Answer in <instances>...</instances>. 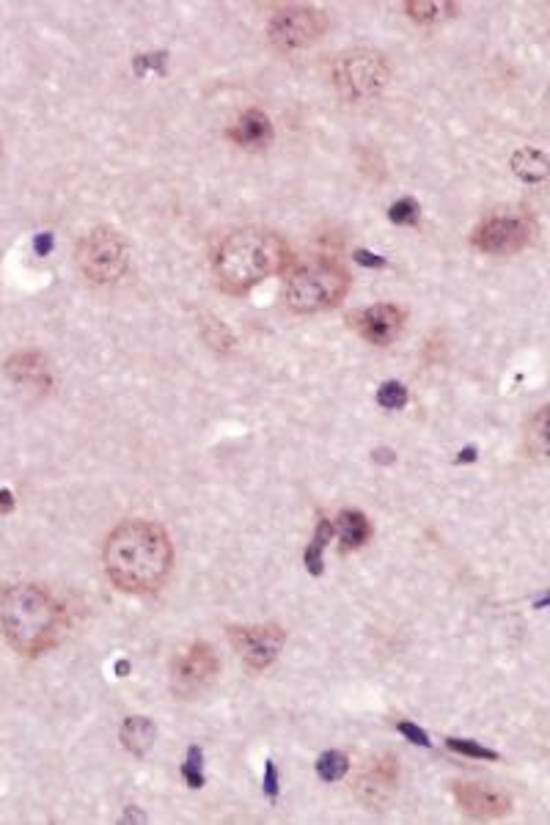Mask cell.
<instances>
[{"instance_id":"obj_1","label":"cell","mask_w":550,"mask_h":825,"mask_svg":"<svg viewBox=\"0 0 550 825\" xmlns=\"http://www.w3.org/2000/svg\"><path fill=\"white\" fill-rule=\"evenodd\" d=\"M110 583L127 594L157 592L174 567V545L165 528L152 520H124L102 548Z\"/></svg>"},{"instance_id":"obj_2","label":"cell","mask_w":550,"mask_h":825,"mask_svg":"<svg viewBox=\"0 0 550 825\" xmlns=\"http://www.w3.org/2000/svg\"><path fill=\"white\" fill-rule=\"evenodd\" d=\"M289 264L286 242L270 229L245 226L223 237L212 256V273L223 292L245 295Z\"/></svg>"},{"instance_id":"obj_3","label":"cell","mask_w":550,"mask_h":825,"mask_svg":"<svg viewBox=\"0 0 550 825\" xmlns=\"http://www.w3.org/2000/svg\"><path fill=\"white\" fill-rule=\"evenodd\" d=\"M0 627L20 655H42L61 630V608L53 594L33 583H17L0 594Z\"/></svg>"},{"instance_id":"obj_4","label":"cell","mask_w":550,"mask_h":825,"mask_svg":"<svg viewBox=\"0 0 550 825\" xmlns=\"http://www.w3.org/2000/svg\"><path fill=\"white\" fill-rule=\"evenodd\" d=\"M350 275L333 259H311L286 275V306L297 314H319L347 297Z\"/></svg>"},{"instance_id":"obj_5","label":"cell","mask_w":550,"mask_h":825,"mask_svg":"<svg viewBox=\"0 0 550 825\" xmlns=\"http://www.w3.org/2000/svg\"><path fill=\"white\" fill-rule=\"evenodd\" d=\"M330 77H333V86L341 97L350 99V102H366V99L383 94L388 77H391V66H388V58L372 47H352V50L336 55Z\"/></svg>"},{"instance_id":"obj_6","label":"cell","mask_w":550,"mask_h":825,"mask_svg":"<svg viewBox=\"0 0 550 825\" xmlns=\"http://www.w3.org/2000/svg\"><path fill=\"white\" fill-rule=\"evenodd\" d=\"M77 267L91 284H116L130 267V245L116 229L97 226L77 245Z\"/></svg>"},{"instance_id":"obj_7","label":"cell","mask_w":550,"mask_h":825,"mask_svg":"<svg viewBox=\"0 0 550 825\" xmlns=\"http://www.w3.org/2000/svg\"><path fill=\"white\" fill-rule=\"evenodd\" d=\"M328 31V14L308 3H281L270 11L267 36L278 50H303Z\"/></svg>"},{"instance_id":"obj_8","label":"cell","mask_w":550,"mask_h":825,"mask_svg":"<svg viewBox=\"0 0 550 825\" xmlns=\"http://www.w3.org/2000/svg\"><path fill=\"white\" fill-rule=\"evenodd\" d=\"M537 226L526 215H490L471 234V245L487 256H512L534 242Z\"/></svg>"},{"instance_id":"obj_9","label":"cell","mask_w":550,"mask_h":825,"mask_svg":"<svg viewBox=\"0 0 550 825\" xmlns=\"http://www.w3.org/2000/svg\"><path fill=\"white\" fill-rule=\"evenodd\" d=\"M218 655L207 641H193L179 649L171 663V688L182 699H193L218 677Z\"/></svg>"},{"instance_id":"obj_10","label":"cell","mask_w":550,"mask_h":825,"mask_svg":"<svg viewBox=\"0 0 550 825\" xmlns=\"http://www.w3.org/2000/svg\"><path fill=\"white\" fill-rule=\"evenodd\" d=\"M229 641L242 663L251 671L270 669L286 644V630L281 625H231Z\"/></svg>"},{"instance_id":"obj_11","label":"cell","mask_w":550,"mask_h":825,"mask_svg":"<svg viewBox=\"0 0 550 825\" xmlns=\"http://www.w3.org/2000/svg\"><path fill=\"white\" fill-rule=\"evenodd\" d=\"M396 784H399V759L394 754H380V757L369 759L366 768L358 773L355 795L366 809L383 812L394 798Z\"/></svg>"},{"instance_id":"obj_12","label":"cell","mask_w":550,"mask_h":825,"mask_svg":"<svg viewBox=\"0 0 550 825\" xmlns=\"http://www.w3.org/2000/svg\"><path fill=\"white\" fill-rule=\"evenodd\" d=\"M347 322L363 341H369L374 347H388L405 330V311L396 303H377V306L352 311Z\"/></svg>"},{"instance_id":"obj_13","label":"cell","mask_w":550,"mask_h":825,"mask_svg":"<svg viewBox=\"0 0 550 825\" xmlns=\"http://www.w3.org/2000/svg\"><path fill=\"white\" fill-rule=\"evenodd\" d=\"M454 798L460 803V809L473 820H498L512 812V798L501 790L484 787V784H454Z\"/></svg>"},{"instance_id":"obj_14","label":"cell","mask_w":550,"mask_h":825,"mask_svg":"<svg viewBox=\"0 0 550 825\" xmlns=\"http://www.w3.org/2000/svg\"><path fill=\"white\" fill-rule=\"evenodd\" d=\"M229 138L242 149H267L273 141V121L262 110H245L229 127Z\"/></svg>"},{"instance_id":"obj_15","label":"cell","mask_w":550,"mask_h":825,"mask_svg":"<svg viewBox=\"0 0 550 825\" xmlns=\"http://www.w3.org/2000/svg\"><path fill=\"white\" fill-rule=\"evenodd\" d=\"M6 374L17 385H28L36 391H47L50 388V363L42 352H17L11 355L6 363Z\"/></svg>"},{"instance_id":"obj_16","label":"cell","mask_w":550,"mask_h":825,"mask_svg":"<svg viewBox=\"0 0 550 825\" xmlns=\"http://www.w3.org/2000/svg\"><path fill=\"white\" fill-rule=\"evenodd\" d=\"M333 526H336V534H339L344 553L363 548L372 539V523H369V517L363 515L361 509H341L339 517L333 520Z\"/></svg>"},{"instance_id":"obj_17","label":"cell","mask_w":550,"mask_h":825,"mask_svg":"<svg viewBox=\"0 0 550 825\" xmlns=\"http://www.w3.org/2000/svg\"><path fill=\"white\" fill-rule=\"evenodd\" d=\"M119 737L121 746L127 748L130 754L143 757V754L154 746V740H157V726H154L152 718H146V715H130V718H124Z\"/></svg>"},{"instance_id":"obj_18","label":"cell","mask_w":550,"mask_h":825,"mask_svg":"<svg viewBox=\"0 0 550 825\" xmlns=\"http://www.w3.org/2000/svg\"><path fill=\"white\" fill-rule=\"evenodd\" d=\"M405 11L413 22L435 25L440 20H449L451 14L457 11V6L449 3V0H407Z\"/></svg>"},{"instance_id":"obj_19","label":"cell","mask_w":550,"mask_h":825,"mask_svg":"<svg viewBox=\"0 0 550 825\" xmlns=\"http://www.w3.org/2000/svg\"><path fill=\"white\" fill-rule=\"evenodd\" d=\"M512 171L526 182H542L548 176V157L539 149H520L512 157Z\"/></svg>"},{"instance_id":"obj_20","label":"cell","mask_w":550,"mask_h":825,"mask_svg":"<svg viewBox=\"0 0 550 825\" xmlns=\"http://www.w3.org/2000/svg\"><path fill=\"white\" fill-rule=\"evenodd\" d=\"M526 446L534 460L545 462L548 457V407H539L526 427Z\"/></svg>"},{"instance_id":"obj_21","label":"cell","mask_w":550,"mask_h":825,"mask_svg":"<svg viewBox=\"0 0 550 825\" xmlns=\"http://www.w3.org/2000/svg\"><path fill=\"white\" fill-rule=\"evenodd\" d=\"M333 534H336V526H333V520H319L317 531H314V539H311V545H308V550H306V567L314 572V575H319V572H322V567H325V561H322V553H325V548L330 545Z\"/></svg>"},{"instance_id":"obj_22","label":"cell","mask_w":550,"mask_h":825,"mask_svg":"<svg viewBox=\"0 0 550 825\" xmlns=\"http://www.w3.org/2000/svg\"><path fill=\"white\" fill-rule=\"evenodd\" d=\"M347 770H350V759H347L344 751H325V754L317 759V776L322 781L344 779Z\"/></svg>"},{"instance_id":"obj_23","label":"cell","mask_w":550,"mask_h":825,"mask_svg":"<svg viewBox=\"0 0 550 825\" xmlns=\"http://www.w3.org/2000/svg\"><path fill=\"white\" fill-rule=\"evenodd\" d=\"M388 218L396 226H416L418 218H421V207H418L413 198H399L396 204H391L388 209Z\"/></svg>"},{"instance_id":"obj_24","label":"cell","mask_w":550,"mask_h":825,"mask_svg":"<svg viewBox=\"0 0 550 825\" xmlns=\"http://www.w3.org/2000/svg\"><path fill=\"white\" fill-rule=\"evenodd\" d=\"M377 402H380V407H385V410H399V407L407 405V388L402 383H396V380H388V383L380 385Z\"/></svg>"},{"instance_id":"obj_25","label":"cell","mask_w":550,"mask_h":825,"mask_svg":"<svg viewBox=\"0 0 550 825\" xmlns=\"http://www.w3.org/2000/svg\"><path fill=\"white\" fill-rule=\"evenodd\" d=\"M182 776H185L187 787H190V790L204 787V773H201V748L198 746H190V751H187V762L182 765Z\"/></svg>"},{"instance_id":"obj_26","label":"cell","mask_w":550,"mask_h":825,"mask_svg":"<svg viewBox=\"0 0 550 825\" xmlns=\"http://www.w3.org/2000/svg\"><path fill=\"white\" fill-rule=\"evenodd\" d=\"M446 746H449L451 751H457V754H462V757L498 759V754H495V751H490V748L479 746V743H473V740H457V737H449V740H446Z\"/></svg>"},{"instance_id":"obj_27","label":"cell","mask_w":550,"mask_h":825,"mask_svg":"<svg viewBox=\"0 0 550 825\" xmlns=\"http://www.w3.org/2000/svg\"><path fill=\"white\" fill-rule=\"evenodd\" d=\"M396 729H399L410 743H416V746H429V735L424 729H418L416 724H410V721H396Z\"/></svg>"},{"instance_id":"obj_28","label":"cell","mask_w":550,"mask_h":825,"mask_svg":"<svg viewBox=\"0 0 550 825\" xmlns=\"http://www.w3.org/2000/svg\"><path fill=\"white\" fill-rule=\"evenodd\" d=\"M264 792H267L270 798L278 795V770H275L273 762H267V765H264Z\"/></svg>"},{"instance_id":"obj_29","label":"cell","mask_w":550,"mask_h":825,"mask_svg":"<svg viewBox=\"0 0 550 825\" xmlns=\"http://www.w3.org/2000/svg\"><path fill=\"white\" fill-rule=\"evenodd\" d=\"M355 259L363 264V267H385L383 256H374L369 251H355Z\"/></svg>"},{"instance_id":"obj_30","label":"cell","mask_w":550,"mask_h":825,"mask_svg":"<svg viewBox=\"0 0 550 825\" xmlns=\"http://www.w3.org/2000/svg\"><path fill=\"white\" fill-rule=\"evenodd\" d=\"M11 506H14V501H11L9 490H0V512H9Z\"/></svg>"},{"instance_id":"obj_31","label":"cell","mask_w":550,"mask_h":825,"mask_svg":"<svg viewBox=\"0 0 550 825\" xmlns=\"http://www.w3.org/2000/svg\"><path fill=\"white\" fill-rule=\"evenodd\" d=\"M0 149H3V143H0Z\"/></svg>"}]
</instances>
